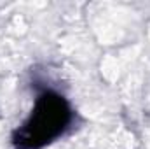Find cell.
I'll return each mask as SVG.
<instances>
[{"instance_id":"cell-1","label":"cell","mask_w":150,"mask_h":149,"mask_svg":"<svg viewBox=\"0 0 150 149\" xmlns=\"http://www.w3.org/2000/svg\"><path fill=\"white\" fill-rule=\"evenodd\" d=\"M72 119L68 102L58 93L45 91L35 102V107L25 125L18 130L14 142L19 149H40L59 137Z\"/></svg>"}]
</instances>
